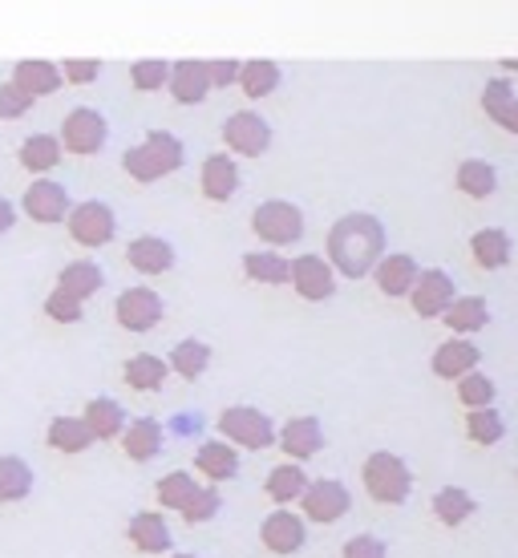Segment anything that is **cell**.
<instances>
[{
	"label": "cell",
	"instance_id": "cell-15",
	"mask_svg": "<svg viewBox=\"0 0 518 558\" xmlns=\"http://www.w3.org/2000/svg\"><path fill=\"white\" fill-rule=\"evenodd\" d=\"M276 446L284 449V458L304 465L309 458H316L324 449V425L316 417H292L276 433Z\"/></svg>",
	"mask_w": 518,
	"mask_h": 558
},
{
	"label": "cell",
	"instance_id": "cell-11",
	"mask_svg": "<svg viewBox=\"0 0 518 558\" xmlns=\"http://www.w3.org/2000/svg\"><path fill=\"white\" fill-rule=\"evenodd\" d=\"M458 300V288H454V276L442 271V267H425L409 292V307L418 312L421 320H442L449 312V304Z\"/></svg>",
	"mask_w": 518,
	"mask_h": 558
},
{
	"label": "cell",
	"instance_id": "cell-47",
	"mask_svg": "<svg viewBox=\"0 0 518 558\" xmlns=\"http://www.w3.org/2000/svg\"><path fill=\"white\" fill-rule=\"evenodd\" d=\"M478 101H482V110H486V118H494V122H498L506 106L515 101V85L506 82V77H494V82L482 85V98H478Z\"/></svg>",
	"mask_w": 518,
	"mask_h": 558
},
{
	"label": "cell",
	"instance_id": "cell-42",
	"mask_svg": "<svg viewBox=\"0 0 518 558\" xmlns=\"http://www.w3.org/2000/svg\"><path fill=\"white\" fill-rule=\"evenodd\" d=\"M219 506H224V498H219V489L215 486H198L195 489V498H191V502L182 506V522H186V526H207L210 518L219 514Z\"/></svg>",
	"mask_w": 518,
	"mask_h": 558
},
{
	"label": "cell",
	"instance_id": "cell-33",
	"mask_svg": "<svg viewBox=\"0 0 518 558\" xmlns=\"http://www.w3.org/2000/svg\"><path fill=\"white\" fill-rule=\"evenodd\" d=\"M434 518L442 522V526H462V522H470L474 518V510H478V502H474V494L470 489H462V486H446V489H437L434 494Z\"/></svg>",
	"mask_w": 518,
	"mask_h": 558
},
{
	"label": "cell",
	"instance_id": "cell-39",
	"mask_svg": "<svg viewBox=\"0 0 518 558\" xmlns=\"http://www.w3.org/2000/svg\"><path fill=\"white\" fill-rule=\"evenodd\" d=\"M195 477L186 474V470H174V474H162L155 482V502L162 506V510H179L182 514V506L195 498Z\"/></svg>",
	"mask_w": 518,
	"mask_h": 558
},
{
	"label": "cell",
	"instance_id": "cell-38",
	"mask_svg": "<svg viewBox=\"0 0 518 558\" xmlns=\"http://www.w3.org/2000/svg\"><path fill=\"white\" fill-rule=\"evenodd\" d=\"M142 146L155 154V162H158V170H162V179H167V174H179L182 162H186V150H182V142L174 138L170 130H150V134L142 138Z\"/></svg>",
	"mask_w": 518,
	"mask_h": 558
},
{
	"label": "cell",
	"instance_id": "cell-18",
	"mask_svg": "<svg viewBox=\"0 0 518 558\" xmlns=\"http://www.w3.org/2000/svg\"><path fill=\"white\" fill-rule=\"evenodd\" d=\"M61 158H65V150H61L57 134H28L16 146V167L25 170V174H33V179H49Z\"/></svg>",
	"mask_w": 518,
	"mask_h": 558
},
{
	"label": "cell",
	"instance_id": "cell-29",
	"mask_svg": "<svg viewBox=\"0 0 518 558\" xmlns=\"http://www.w3.org/2000/svg\"><path fill=\"white\" fill-rule=\"evenodd\" d=\"M45 446L53 453H65V458H77L94 446V433L85 429L82 417H53L45 425Z\"/></svg>",
	"mask_w": 518,
	"mask_h": 558
},
{
	"label": "cell",
	"instance_id": "cell-41",
	"mask_svg": "<svg viewBox=\"0 0 518 558\" xmlns=\"http://www.w3.org/2000/svg\"><path fill=\"white\" fill-rule=\"evenodd\" d=\"M130 82L138 94H158L162 85H170V65L158 61V57H146V61H134L130 65Z\"/></svg>",
	"mask_w": 518,
	"mask_h": 558
},
{
	"label": "cell",
	"instance_id": "cell-17",
	"mask_svg": "<svg viewBox=\"0 0 518 558\" xmlns=\"http://www.w3.org/2000/svg\"><path fill=\"white\" fill-rule=\"evenodd\" d=\"M9 82L21 85L33 101H41V98H53L57 89L65 85V77H61V65H53V61L25 57V61H16L13 65V77H9Z\"/></svg>",
	"mask_w": 518,
	"mask_h": 558
},
{
	"label": "cell",
	"instance_id": "cell-24",
	"mask_svg": "<svg viewBox=\"0 0 518 558\" xmlns=\"http://www.w3.org/2000/svg\"><path fill=\"white\" fill-rule=\"evenodd\" d=\"M118 446L130 461H155L162 453V425L155 417H134L127 425V433L118 437Z\"/></svg>",
	"mask_w": 518,
	"mask_h": 558
},
{
	"label": "cell",
	"instance_id": "cell-34",
	"mask_svg": "<svg viewBox=\"0 0 518 558\" xmlns=\"http://www.w3.org/2000/svg\"><path fill=\"white\" fill-rule=\"evenodd\" d=\"M33 494V465L16 453H0V502H25Z\"/></svg>",
	"mask_w": 518,
	"mask_h": 558
},
{
	"label": "cell",
	"instance_id": "cell-6",
	"mask_svg": "<svg viewBox=\"0 0 518 558\" xmlns=\"http://www.w3.org/2000/svg\"><path fill=\"white\" fill-rule=\"evenodd\" d=\"M61 150L65 154H77V158H89V154H101L106 138H110V126H106V118L101 110L94 106H73L65 118H61Z\"/></svg>",
	"mask_w": 518,
	"mask_h": 558
},
{
	"label": "cell",
	"instance_id": "cell-49",
	"mask_svg": "<svg viewBox=\"0 0 518 558\" xmlns=\"http://www.w3.org/2000/svg\"><path fill=\"white\" fill-rule=\"evenodd\" d=\"M340 558H389V550L377 534H352L349 543L340 546Z\"/></svg>",
	"mask_w": 518,
	"mask_h": 558
},
{
	"label": "cell",
	"instance_id": "cell-20",
	"mask_svg": "<svg viewBox=\"0 0 518 558\" xmlns=\"http://www.w3.org/2000/svg\"><path fill=\"white\" fill-rule=\"evenodd\" d=\"M170 98L179 101V106H203L210 94V82H207V61H174L170 65Z\"/></svg>",
	"mask_w": 518,
	"mask_h": 558
},
{
	"label": "cell",
	"instance_id": "cell-13",
	"mask_svg": "<svg viewBox=\"0 0 518 558\" xmlns=\"http://www.w3.org/2000/svg\"><path fill=\"white\" fill-rule=\"evenodd\" d=\"M304 538H309V522L292 510H272L260 526V543H264L267 555H296L304 546Z\"/></svg>",
	"mask_w": 518,
	"mask_h": 558
},
{
	"label": "cell",
	"instance_id": "cell-14",
	"mask_svg": "<svg viewBox=\"0 0 518 558\" xmlns=\"http://www.w3.org/2000/svg\"><path fill=\"white\" fill-rule=\"evenodd\" d=\"M418 276H421V267L413 255L385 252V259H381L377 271H373V283H377V292L385 295V300H409Z\"/></svg>",
	"mask_w": 518,
	"mask_h": 558
},
{
	"label": "cell",
	"instance_id": "cell-50",
	"mask_svg": "<svg viewBox=\"0 0 518 558\" xmlns=\"http://www.w3.org/2000/svg\"><path fill=\"white\" fill-rule=\"evenodd\" d=\"M239 70H243V61H236V57H215V61H207L210 89H227V85H239Z\"/></svg>",
	"mask_w": 518,
	"mask_h": 558
},
{
	"label": "cell",
	"instance_id": "cell-5",
	"mask_svg": "<svg viewBox=\"0 0 518 558\" xmlns=\"http://www.w3.org/2000/svg\"><path fill=\"white\" fill-rule=\"evenodd\" d=\"M65 231L77 247L85 252H98L106 247L113 235H118V215H113L110 203H98V198H85L77 207L70 210V219H65Z\"/></svg>",
	"mask_w": 518,
	"mask_h": 558
},
{
	"label": "cell",
	"instance_id": "cell-51",
	"mask_svg": "<svg viewBox=\"0 0 518 558\" xmlns=\"http://www.w3.org/2000/svg\"><path fill=\"white\" fill-rule=\"evenodd\" d=\"M16 227V203H9V198H0V239L9 235Z\"/></svg>",
	"mask_w": 518,
	"mask_h": 558
},
{
	"label": "cell",
	"instance_id": "cell-30",
	"mask_svg": "<svg viewBox=\"0 0 518 558\" xmlns=\"http://www.w3.org/2000/svg\"><path fill=\"white\" fill-rule=\"evenodd\" d=\"M170 377V364L155 352H138L122 364V380L130 385V392H158Z\"/></svg>",
	"mask_w": 518,
	"mask_h": 558
},
{
	"label": "cell",
	"instance_id": "cell-12",
	"mask_svg": "<svg viewBox=\"0 0 518 558\" xmlns=\"http://www.w3.org/2000/svg\"><path fill=\"white\" fill-rule=\"evenodd\" d=\"M292 292L304 300V304H324L337 295V271L324 255H296L292 259Z\"/></svg>",
	"mask_w": 518,
	"mask_h": 558
},
{
	"label": "cell",
	"instance_id": "cell-52",
	"mask_svg": "<svg viewBox=\"0 0 518 558\" xmlns=\"http://www.w3.org/2000/svg\"><path fill=\"white\" fill-rule=\"evenodd\" d=\"M498 126H503L506 134H518V98L503 110V118H498Z\"/></svg>",
	"mask_w": 518,
	"mask_h": 558
},
{
	"label": "cell",
	"instance_id": "cell-27",
	"mask_svg": "<svg viewBox=\"0 0 518 558\" xmlns=\"http://www.w3.org/2000/svg\"><path fill=\"white\" fill-rule=\"evenodd\" d=\"M57 288L85 304L89 295H98L106 288V271L94 259H73V264H65L57 271Z\"/></svg>",
	"mask_w": 518,
	"mask_h": 558
},
{
	"label": "cell",
	"instance_id": "cell-9",
	"mask_svg": "<svg viewBox=\"0 0 518 558\" xmlns=\"http://www.w3.org/2000/svg\"><path fill=\"white\" fill-rule=\"evenodd\" d=\"M296 506H300V518H304V522L333 526V522H340V518L349 514L352 494L345 482H337V477H321V482H309L304 498H300Z\"/></svg>",
	"mask_w": 518,
	"mask_h": 558
},
{
	"label": "cell",
	"instance_id": "cell-28",
	"mask_svg": "<svg viewBox=\"0 0 518 558\" xmlns=\"http://www.w3.org/2000/svg\"><path fill=\"white\" fill-rule=\"evenodd\" d=\"M304 489H309V474H304V465H296V461H280V465H272V470H267L264 494L276 506L300 502V498H304Z\"/></svg>",
	"mask_w": 518,
	"mask_h": 558
},
{
	"label": "cell",
	"instance_id": "cell-4",
	"mask_svg": "<svg viewBox=\"0 0 518 558\" xmlns=\"http://www.w3.org/2000/svg\"><path fill=\"white\" fill-rule=\"evenodd\" d=\"M219 437L236 449H267L276 446V425L255 405H227L219 413Z\"/></svg>",
	"mask_w": 518,
	"mask_h": 558
},
{
	"label": "cell",
	"instance_id": "cell-46",
	"mask_svg": "<svg viewBox=\"0 0 518 558\" xmlns=\"http://www.w3.org/2000/svg\"><path fill=\"white\" fill-rule=\"evenodd\" d=\"M33 106H37V101L28 98L21 85H13V82L0 85V122H21Z\"/></svg>",
	"mask_w": 518,
	"mask_h": 558
},
{
	"label": "cell",
	"instance_id": "cell-1",
	"mask_svg": "<svg viewBox=\"0 0 518 558\" xmlns=\"http://www.w3.org/2000/svg\"><path fill=\"white\" fill-rule=\"evenodd\" d=\"M385 247H389V235L381 227L377 215L369 210H352V215H340L333 231H328V264L333 271L345 279H364L377 271V264L385 259Z\"/></svg>",
	"mask_w": 518,
	"mask_h": 558
},
{
	"label": "cell",
	"instance_id": "cell-43",
	"mask_svg": "<svg viewBox=\"0 0 518 558\" xmlns=\"http://www.w3.org/2000/svg\"><path fill=\"white\" fill-rule=\"evenodd\" d=\"M458 401L470 409H491L494 405V380L486 373H470V377L458 380Z\"/></svg>",
	"mask_w": 518,
	"mask_h": 558
},
{
	"label": "cell",
	"instance_id": "cell-21",
	"mask_svg": "<svg viewBox=\"0 0 518 558\" xmlns=\"http://www.w3.org/2000/svg\"><path fill=\"white\" fill-rule=\"evenodd\" d=\"M127 264L138 276H162L174 267V247L162 235H138L127 243Z\"/></svg>",
	"mask_w": 518,
	"mask_h": 558
},
{
	"label": "cell",
	"instance_id": "cell-23",
	"mask_svg": "<svg viewBox=\"0 0 518 558\" xmlns=\"http://www.w3.org/2000/svg\"><path fill=\"white\" fill-rule=\"evenodd\" d=\"M127 538H130V546H134L138 555H167L170 543H174V538H170L167 518L158 514V510H142V514L130 518Z\"/></svg>",
	"mask_w": 518,
	"mask_h": 558
},
{
	"label": "cell",
	"instance_id": "cell-22",
	"mask_svg": "<svg viewBox=\"0 0 518 558\" xmlns=\"http://www.w3.org/2000/svg\"><path fill=\"white\" fill-rule=\"evenodd\" d=\"M82 421L85 429L94 433V441H113V437H122L127 433V409L118 405L113 397H89L82 405Z\"/></svg>",
	"mask_w": 518,
	"mask_h": 558
},
{
	"label": "cell",
	"instance_id": "cell-48",
	"mask_svg": "<svg viewBox=\"0 0 518 558\" xmlns=\"http://www.w3.org/2000/svg\"><path fill=\"white\" fill-rule=\"evenodd\" d=\"M98 73H101L98 57H70V61H61L65 85H89V82H98Z\"/></svg>",
	"mask_w": 518,
	"mask_h": 558
},
{
	"label": "cell",
	"instance_id": "cell-55",
	"mask_svg": "<svg viewBox=\"0 0 518 558\" xmlns=\"http://www.w3.org/2000/svg\"><path fill=\"white\" fill-rule=\"evenodd\" d=\"M0 506H4V502H0Z\"/></svg>",
	"mask_w": 518,
	"mask_h": 558
},
{
	"label": "cell",
	"instance_id": "cell-19",
	"mask_svg": "<svg viewBox=\"0 0 518 558\" xmlns=\"http://www.w3.org/2000/svg\"><path fill=\"white\" fill-rule=\"evenodd\" d=\"M478 361H482L478 344H470L462 336H449L446 344H437L430 368H434V377H442V380H462V377H470V373H478Z\"/></svg>",
	"mask_w": 518,
	"mask_h": 558
},
{
	"label": "cell",
	"instance_id": "cell-16",
	"mask_svg": "<svg viewBox=\"0 0 518 558\" xmlns=\"http://www.w3.org/2000/svg\"><path fill=\"white\" fill-rule=\"evenodd\" d=\"M198 191L207 203H227L239 191V167L231 154H207L198 167Z\"/></svg>",
	"mask_w": 518,
	"mask_h": 558
},
{
	"label": "cell",
	"instance_id": "cell-44",
	"mask_svg": "<svg viewBox=\"0 0 518 558\" xmlns=\"http://www.w3.org/2000/svg\"><path fill=\"white\" fill-rule=\"evenodd\" d=\"M122 170H127L134 182H158V179H162V170H158L155 154L146 150L142 142H138V146H130V150L122 154Z\"/></svg>",
	"mask_w": 518,
	"mask_h": 558
},
{
	"label": "cell",
	"instance_id": "cell-40",
	"mask_svg": "<svg viewBox=\"0 0 518 558\" xmlns=\"http://www.w3.org/2000/svg\"><path fill=\"white\" fill-rule=\"evenodd\" d=\"M506 433V421L498 409H470L466 413V437L474 441V446H498Z\"/></svg>",
	"mask_w": 518,
	"mask_h": 558
},
{
	"label": "cell",
	"instance_id": "cell-45",
	"mask_svg": "<svg viewBox=\"0 0 518 558\" xmlns=\"http://www.w3.org/2000/svg\"><path fill=\"white\" fill-rule=\"evenodd\" d=\"M41 312L53 324H77L85 316V304H82V300H73V295H65L61 288H53V292L45 295Z\"/></svg>",
	"mask_w": 518,
	"mask_h": 558
},
{
	"label": "cell",
	"instance_id": "cell-31",
	"mask_svg": "<svg viewBox=\"0 0 518 558\" xmlns=\"http://www.w3.org/2000/svg\"><path fill=\"white\" fill-rule=\"evenodd\" d=\"M442 324H446L454 336H470V332H482L486 324H491V304L482 300V295H458L454 304H449V312L442 316Z\"/></svg>",
	"mask_w": 518,
	"mask_h": 558
},
{
	"label": "cell",
	"instance_id": "cell-8",
	"mask_svg": "<svg viewBox=\"0 0 518 558\" xmlns=\"http://www.w3.org/2000/svg\"><path fill=\"white\" fill-rule=\"evenodd\" d=\"M73 210V198L70 191L53 179H33L25 186V195H21V215L33 219L37 227H57L65 223Z\"/></svg>",
	"mask_w": 518,
	"mask_h": 558
},
{
	"label": "cell",
	"instance_id": "cell-10",
	"mask_svg": "<svg viewBox=\"0 0 518 558\" xmlns=\"http://www.w3.org/2000/svg\"><path fill=\"white\" fill-rule=\"evenodd\" d=\"M224 146L227 154H239V158H264L272 150V126H267V118H260L255 110L227 113Z\"/></svg>",
	"mask_w": 518,
	"mask_h": 558
},
{
	"label": "cell",
	"instance_id": "cell-32",
	"mask_svg": "<svg viewBox=\"0 0 518 558\" xmlns=\"http://www.w3.org/2000/svg\"><path fill=\"white\" fill-rule=\"evenodd\" d=\"M280 82H284V70L276 61H267V57L243 61V70H239V89H243V98H252V101L272 98Z\"/></svg>",
	"mask_w": 518,
	"mask_h": 558
},
{
	"label": "cell",
	"instance_id": "cell-35",
	"mask_svg": "<svg viewBox=\"0 0 518 558\" xmlns=\"http://www.w3.org/2000/svg\"><path fill=\"white\" fill-rule=\"evenodd\" d=\"M167 364L174 377L198 380L210 368V344H203V340H195V336H191V340H179V344L170 349Z\"/></svg>",
	"mask_w": 518,
	"mask_h": 558
},
{
	"label": "cell",
	"instance_id": "cell-3",
	"mask_svg": "<svg viewBox=\"0 0 518 558\" xmlns=\"http://www.w3.org/2000/svg\"><path fill=\"white\" fill-rule=\"evenodd\" d=\"M252 231L267 247H292L304 239V210L288 198H267L252 210Z\"/></svg>",
	"mask_w": 518,
	"mask_h": 558
},
{
	"label": "cell",
	"instance_id": "cell-53",
	"mask_svg": "<svg viewBox=\"0 0 518 558\" xmlns=\"http://www.w3.org/2000/svg\"><path fill=\"white\" fill-rule=\"evenodd\" d=\"M503 70H510V73H518V61H503Z\"/></svg>",
	"mask_w": 518,
	"mask_h": 558
},
{
	"label": "cell",
	"instance_id": "cell-54",
	"mask_svg": "<svg viewBox=\"0 0 518 558\" xmlns=\"http://www.w3.org/2000/svg\"><path fill=\"white\" fill-rule=\"evenodd\" d=\"M170 558H195V555H170Z\"/></svg>",
	"mask_w": 518,
	"mask_h": 558
},
{
	"label": "cell",
	"instance_id": "cell-37",
	"mask_svg": "<svg viewBox=\"0 0 518 558\" xmlns=\"http://www.w3.org/2000/svg\"><path fill=\"white\" fill-rule=\"evenodd\" d=\"M454 186L462 191L466 198H491L498 191V174H494L491 162H482V158H466L458 174H454Z\"/></svg>",
	"mask_w": 518,
	"mask_h": 558
},
{
	"label": "cell",
	"instance_id": "cell-2",
	"mask_svg": "<svg viewBox=\"0 0 518 558\" xmlns=\"http://www.w3.org/2000/svg\"><path fill=\"white\" fill-rule=\"evenodd\" d=\"M361 486L377 506H401L409 498V489H413V474H409L406 458H397L389 449H377V453L364 458Z\"/></svg>",
	"mask_w": 518,
	"mask_h": 558
},
{
	"label": "cell",
	"instance_id": "cell-36",
	"mask_svg": "<svg viewBox=\"0 0 518 558\" xmlns=\"http://www.w3.org/2000/svg\"><path fill=\"white\" fill-rule=\"evenodd\" d=\"M243 276L252 279V283L276 288V283L292 279V259H284L280 252H248L243 255Z\"/></svg>",
	"mask_w": 518,
	"mask_h": 558
},
{
	"label": "cell",
	"instance_id": "cell-25",
	"mask_svg": "<svg viewBox=\"0 0 518 558\" xmlns=\"http://www.w3.org/2000/svg\"><path fill=\"white\" fill-rule=\"evenodd\" d=\"M470 255H474V264L482 267V271H498V267L510 264L515 239L506 235L503 227H482V231H474V239H470Z\"/></svg>",
	"mask_w": 518,
	"mask_h": 558
},
{
	"label": "cell",
	"instance_id": "cell-7",
	"mask_svg": "<svg viewBox=\"0 0 518 558\" xmlns=\"http://www.w3.org/2000/svg\"><path fill=\"white\" fill-rule=\"evenodd\" d=\"M162 316H167V304H162V295H158L155 288H142L138 283V288H127V292L113 300V320L130 336H142V332H150V328H158Z\"/></svg>",
	"mask_w": 518,
	"mask_h": 558
},
{
	"label": "cell",
	"instance_id": "cell-26",
	"mask_svg": "<svg viewBox=\"0 0 518 558\" xmlns=\"http://www.w3.org/2000/svg\"><path fill=\"white\" fill-rule=\"evenodd\" d=\"M195 470L207 477L210 486H219V482H231L239 474V453L236 446H227L224 437L219 441H203L195 453Z\"/></svg>",
	"mask_w": 518,
	"mask_h": 558
}]
</instances>
